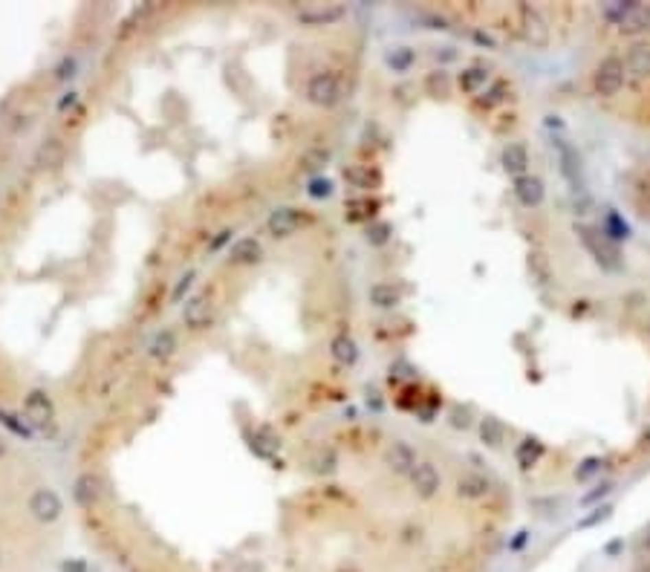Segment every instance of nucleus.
<instances>
[{"label": "nucleus", "instance_id": "obj_3", "mask_svg": "<svg viewBox=\"0 0 650 572\" xmlns=\"http://www.w3.org/2000/svg\"><path fill=\"white\" fill-rule=\"evenodd\" d=\"M625 61H618V58H604L596 69V76H592V87H596L599 95H604V99H613V95L621 93V87H625Z\"/></svg>", "mask_w": 650, "mask_h": 572}, {"label": "nucleus", "instance_id": "obj_1", "mask_svg": "<svg viewBox=\"0 0 650 572\" xmlns=\"http://www.w3.org/2000/svg\"><path fill=\"white\" fill-rule=\"evenodd\" d=\"M604 18L616 23L621 32L636 35L650 26V6H645V3H607Z\"/></svg>", "mask_w": 650, "mask_h": 572}, {"label": "nucleus", "instance_id": "obj_29", "mask_svg": "<svg viewBox=\"0 0 650 572\" xmlns=\"http://www.w3.org/2000/svg\"><path fill=\"white\" fill-rule=\"evenodd\" d=\"M601 234L607 237V240H618V237H627V226H625V220H621L616 211H607Z\"/></svg>", "mask_w": 650, "mask_h": 572}, {"label": "nucleus", "instance_id": "obj_27", "mask_svg": "<svg viewBox=\"0 0 650 572\" xmlns=\"http://www.w3.org/2000/svg\"><path fill=\"white\" fill-rule=\"evenodd\" d=\"M480 437L486 439L489 445H503V439H506V425H503L500 420H483Z\"/></svg>", "mask_w": 650, "mask_h": 572}, {"label": "nucleus", "instance_id": "obj_28", "mask_svg": "<svg viewBox=\"0 0 650 572\" xmlns=\"http://www.w3.org/2000/svg\"><path fill=\"white\" fill-rule=\"evenodd\" d=\"M509 93H511V84H509V81H494V84L486 90V95H483V99H480V104H483V107L503 104Z\"/></svg>", "mask_w": 650, "mask_h": 572}, {"label": "nucleus", "instance_id": "obj_14", "mask_svg": "<svg viewBox=\"0 0 650 572\" xmlns=\"http://www.w3.org/2000/svg\"><path fill=\"white\" fill-rule=\"evenodd\" d=\"M625 76H633V78H647L650 76V44H636L627 52Z\"/></svg>", "mask_w": 650, "mask_h": 572}, {"label": "nucleus", "instance_id": "obj_37", "mask_svg": "<svg viewBox=\"0 0 650 572\" xmlns=\"http://www.w3.org/2000/svg\"><path fill=\"white\" fill-rule=\"evenodd\" d=\"M6 454V445H3V439H0V457H3Z\"/></svg>", "mask_w": 650, "mask_h": 572}, {"label": "nucleus", "instance_id": "obj_21", "mask_svg": "<svg viewBox=\"0 0 650 572\" xmlns=\"http://www.w3.org/2000/svg\"><path fill=\"white\" fill-rule=\"evenodd\" d=\"M61 162H64L61 139H47V142L35 150V165H38V168H58Z\"/></svg>", "mask_w": 650, "mask_h": 572}, {"label": "nucleus", "instance_id": "obj_19", "mask_svg": "<svg viewBox=\"0 0 650 572\" xmlns=\"http://www.w3.org/2000/svg\"><path fill=\"white\" fill-rule=\"evenodd\" d=\"M344 15V6H307L298 12V18L310 26H327Z\"/></svg>", "mask_w": 650, "mask_h": 572}, {"label": "nucleus", "instance_id": "obj_32", "mask_svg": "<svg viewBox=\"0 0 650 572\" xmlns=\"http://www.w3.org/2000/svg\"><path fill=\"white\" fill-rule=\"evenodd\" d=\"M387 234H391V226H387V222H373V226L367 229V240L382 246V243H387Z\"/></svg>", "mask_w": 650, "mask_h": 572}, {"label": "nucleus", "instance_id": "obj_13", "mask_svg": "<svg viewBox=\"0 0 650 572\" xmlns=\"http://www.w3.org/2000/svg\"><path fill=\"white\" fill-rule=\"evenodd\" d=\"M23 413H26V420H30L32 425H47L52 420V402L40 393V390H35V393L26 396Z\"/></svg>", "mask_w": 650, "mask_h": 572}, {"label": "nucleus", "instance_id": "obj_8", "mask_svg": "<svg viewBox=\"0 0 650 572\" xmlns=\"http://www.w3.org/2000/svg\"><path fill=\"white\" fill-rule=\"evenodd\" d=\"M303 222H307V214L298 211V208H278V211L269 214L266 229L275 237H289V234H295Z\"/></svg>", "mask_w": 650, "mask_h": 572}, {"label": "nucleus", "instance_id": "obj_17", "mask_svg": "<svg viewBox=\"0 0 650 572\" xmlns=\"http://www.w3.org/2000/svg\"><path fill=\"white\" fill-rule=\"evenodd\" d=\"M489 81H491L489 69H486V67H480V64H474V67H465V69H463L460 78H457V84H460L463 93L474 95V93H480V90H486Z\"/></svg>", "mask_w": 650, "mask_h": 572}, {"label": "nucleus", "instance_id": "obj_11", "mask_svg": "<svg viewBox=\"0 0 650 572\" xmlns=\"http://www.w3.org/2000/svg\"><path fill=\"white\" fill-rule=\"evenodd\" d=\"M384 459H387V466H391L393 471H399V474H410L413 468H417V463H419L417 451H413L408 442H393L391 448H387Z\"/></svg>", "mask_w": 650, "mask_h": 572}, {"label": "nucleus", "instance_id": "obj_24", "mask_svg": "<svg viewBox=\"0 0 650 572\" xmlns=\"http://www.w3.org/2000/svg\"><path fill=\"white\" fill-rule=\"evenodd\" d=\"M413 61H417V52H413L410 47H393L384 55V64L391 67L393 73H405V69H410Z\"/></svg>", "mask_w": 650, "mask_h": 572}, {"label": "nucleus", "instance_id": "obj_4", "mask_svg": "<svg viewBox=\"0 0 650 572\" xmlns=\"http://www.w3.org/2000/svg\"><path fill=\"white\" fill-rule=\"evenodd\" d=\"M307 99L318 107H333L341 102V81L336 73H315L307 84Z\"/></svg>", "mask_w": 650, "mask_h": 572}, {"label": "nucleus", "instance_id": "obj_9", "mask_svg": "<svg viewBox=\"0 0 650 572\" xmlns=\"http://www.w3.org/2000/svg\"><path fill=\"white\" fill-rule=\"evenodd\" d=\"M408 477H410V483H413V488H417L419 497H434L437 488L442 485V477L434 468V463H417V468H413Z\"/></svg>", "mask_w": 650, "mask_h": 572}, {"label": "nucleus", "instance_id": "obj_23", "mask_svg": "<svg viewBox=\"0 0 650 572\" xmlns=\"http://www.w3.org/2000/svg\"><path fill=\"white\" fill-rule=\"evenodd\" d=\"M376 208H379L376 200H370V197H356V200L347 203V217H350L353 222H364V220L376 217Z\"/></svg>", "mask_w": 650, "mask_h": 572}, {"label": "nucleus", "instance_id": "obj_20", "mask_svg": "<svg viewBox=\"0 0 650 572\" xmlns=\"http://www.w3.org/2000/svg\"><path fill=\"white\" fill-rule=\"evenodd\" d=\"M370 304L379 306V310H391V306L402 304V289L393 286V284H373L370 286Z\"/></svg>", "mask_w": 650, "mask_h": 572}, {"label": "nucleus", "instance_id": "obj_16", "mask_svg": "<svg viewBox=\"0 0 650 572\" xmlns=\"http://www.w3.org/2000/svg\"><path fill=\"white\" fill-rule=\"evenodd\" d=\"M503 165H506L509 174L526 176V168H529V150H526V145L509 142V145L503 148Z\"/></svg>", "mask_w": 650, "mask_h": 572}, {"label": "nucleus", "instance_id": "obj_36", "mask_svg": "<svg viewBox=\"0 0 650 572\" xmlns=\"http://www.w3.org/2000/svg\"><path fill=\"white\" fill-rule=\"evenodd\" d=\"M191 281H194V272H188V275L183 277V281H179V286L174 289V301H179V298H183V292L188 289V284H191Z\"/></svg>", "mask_w": 650, "mask_h": 572}, {"label": "nucleus", "instance_id": "obj_31", "mask_svg": "<svg viewBox=\"0 0 650 572\" xmlns=\"http://www.w3.org/2000/svg\"><path fill=\"white\" fill-rule=\"evenodd\" d=\"M541 454H544L541 445H537L535 439H526V442H520V448H518V463L523 468H529V466L537 463V457H541Z\"/></svg>", "mask_w": 650, "mask_h": 572}, {"label": "nucleus", "instance_id": "obj_12", "mask_svg": "<svg viewBox=\"0 0 650 572\" xmlns=\"http://www.w3.org/2000/svg\"><path fill=\"white\" fill-rule=\"evenodd\" d=\"M102 488H104V483H102L99 474H93V471L81 474V477L76 480V500L81 506L99 503V500H102Z\"/></svg>", "mask_w": 650, "mask_h": 572}, {"label": "nucleus", "instance_id": "obj_18", "mask_svg": "<svg viewBox=\"0 0 650 572\" xmlns=\"http://www.w3.org/2000/svg\"><path fill=\"white\" fill-rule=\"evenodd\" d=\"M260 255H264V246H260V240H255V237H243V240H237L231 246L229 260L237 263V266H246V263L260 260Z\"/></svg>", "mask_w": 650, "mask_h": 572}, {"label": "nucleus", "instance_id": "obj_33", "mask_svg": "<svg viewBox=\"0 0 650 572\" xmlns=\"http://www.w3.org/2000/svg\"><path fill=\"white\" fill-rule=\"evenodd\" d=\"M329 194H333V183L329 179H312L310 183V197L321 200V197H329Z\"/></svg>", "mask_w": 650, "mask_h": 572}, {"label": "nucleus", "instance_id": "obj_6", "mask_svg": "<svg viewBox=\"0 0 650 572\" xmlns=\"http://www.w3.org/2000/svg\"><path fill=\"white\" fill-rule=\"evenodd\" d=\"M30 512H32V518L40 520V523H52V520H58L61 518V512H64V503H61V497L55 488H35L32 497H30Z\"/></svg>", "mask_w": 650, "mask_h": 572}, {"label": "nucleus", "instance_id": "obj_10", "mask_svg": "<svg viewBox=\"0 0 650 572\" xmlns=\"http://www.w3.org/2000/svg\"><path fill=\"white\" fill-rule=\"evenodd\" d=\"M515 197L520 200L523 208H537L544 203V197H546V188H544V183L537 176L526 174V176L515 179Z\"/></svg>", "mask_w": 650, "mask_h": 572}, {"label": "nucleus", "instance_id": "obj_35", "mask_svg": "<svg viewBox=\"0 0 650 572\" xmlns=\"http://www.w3.org/2000/svg\"><path fill=\"white\" fill-rule=\"evenodd\" d=\"M599 468H601V459H587L584 468H578V471H575V477H578V480H590Z\"/></svg>", "mask_w": 650, "mask_h": 572}, {"label": "nucleus", "instance_id": "obj_2", "mask_svg": "<svg viewBox=\"0 0 650 572\" xmlns=\"http://www.w3.org/2000/svg\"><path fill=\"white\" fill-rule=\"evenodd\" d=\"M578 234H581V243L590 249L592 258H596L604 269H610V272H618V269H621V255H618V249H616L613 240H607L604 234L592 231V229H587V226H581Z\"/></svg>", "mask_w": 650, "mask_h": 572}, {"label": "nucleus", "instance_id": "obj_5", "mask_svg": "<svg viewBox=\"0 0 650 572\" xmlns=\"http://www.w3.org/2000/svg\"><path fill=\"white\" fill-rule=\"evenodd\" d=\"M518 15H520V35L526 38V44H532V47H546L549 38H552V30H549V21L541 15V9H535V6H520Z\"/></svg>", "mask_w": 650, "mask_h": 572}, {"label": "nucleus", "instance_id": "obj_22", "mask_svg": "<svg viewBox=\"0 0 650 572\" xmlns=\"http://www.w3.org/2000/svg\"><path fill=\"white\" fill-rule=\"evenodd\" d=\"M329 353H333L336 361H341V365H356V358H358V347L350 336H336L333 344H329Z\"/></svg>", "mask_w": 650, "mask_h": 572}, {"label": "nucleus", "instance_id": "obj_25", "mask_svg": "<svg viewBox=\"0 0 650 572\" xmlns=\"http://www.w3.org/2000/svg\"><path fill=\"white\" fill-rule=\"evenodd\" d=\"M150 356L154 358H171L174 356V350H176V336L171 330H162V332H156L154 336V341H150Z\"/></svg>", "mask_w": 650, "mask_h": 572}, {"label": "nucleus", "instance_id": "obj_30", "mask_svg": "<svg viewBox=\"0 0 650 572\" xmlns=\"http://www.w3.org/2000/svg\"><path fill=\"white\" fill-rule=\"evenodd\" d=\"M425 87L431 95H445L451 90V78H448L445 69H434V73L425 78Z\"/></svg>", "mask_w": 650, "mask_h": 572}, {"label": "nucleus", "instance_id": "obj_15", "mask_svg": "<svg viewBox=\"0 0 650 572\" xmlns=\"http://www.w3.org/2000/svg\"><path fill=\"white\" fill-rule=\"evenodd\" d=\"M457 494L460 497H468V500H480L489 494V480L483 477L477 471H465L457 477Z\"/></svg>", "mask_w": 650, "mask_h": 572}, {"label": "nucleus", "instance_id": "obj_7", "mask_svg": "<svg viewBox=\"0 0 650 572\" xmlns=\"http://www.w3.org/2000/svg\"><path fill=\"white\" fill-rule=\"evenodd\" d=\"M214 312H217L214 298L209 295V292H202V295L191 298V301L185 304L183 321H185V327H191V330H202V327H209L211 321H214Z\"/></svg>", "mask_w": 650, "mask_h": 572}, {"label": "nucleus", "instance_id": "obj_34", "mask_svg": "<svg viewBox=\"0 0 650 572\" xmlns=\"http://www.w3.org/2000/svg\"><path fill=\"white\" fill-rule=\"evenodd\" d=\"M532 269L537 272V277H541V284L549 281V260H546L541 252H535V255H532Z\"/></svg>", "mask_w": 650, "mask_h": 572}, {"label": "nucleus", "instance_id": "obj_26", "mask_svg": "<svg viewBox=\"0 0 650 572\" xmlns=\"http://www.w3.org/2000/svg\"><path fill=\"white\" fill-rule=\"evenodd\" d=\"M344 179H347L353 188H370L373 183H376V176H373L370 168H364V165H350V168H344Z\"/></svg>", "mask_w": 650, "mask_h": 572}]
</instances>
